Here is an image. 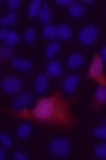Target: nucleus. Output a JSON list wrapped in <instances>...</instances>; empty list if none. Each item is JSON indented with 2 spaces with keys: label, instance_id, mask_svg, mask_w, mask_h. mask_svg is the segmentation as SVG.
<instances>
[{
  "label": "nucleus",
  "instance_id": "nucleus-1",
  "mask_svg": "<svg viewBox=\"0 0 106 160\" xmlns=\"http://www.w3.org/2000/svg\"><path fill=\"white\" fill-rule=\"evenodd\" d=\"M75 98V97H74ZM64 98L61 92L52 93L50 96L41 97L33 108L30 109H7L1 108V112L9 114L14 118H23L41 125L70 129L78 122L76 116L71 111V104L74 102Z\"/></svg>",
  "mask_w": 106,
  "mask_h": 160
},
{
  "label": "nucleus",
  "instance_id": "nucleus-2",
  "mask_svg": "<svg viewBox=\"0 0 106 160\" xmlns=\"http://www.w3.org/2000/svg\"><path fill=\"white\" fill-rule=\"evenodd\" d=\"M87 78H92L95 82L101 84L102 86L106 87V76L103 71V61H102L101 55L97 54V53H95L94 57H93L90 70L87 73Z\"/></svg>",
  "mask_w": 106,
  "mask_h": 160
},
{
  "label": "nucleus",
  "instance_id": "nucleus-3",
  "mask_svg": "<svg viewBox=\"0 0 106 160\" xmlns=\"http://www.w3.org/2000/svg\"><path fill=\"white\" fill-rule=\"evenodd\" d=\"M70 142L68 141V139L63 138V137H57L50 144V151L52 155L57 156V157H64L70 152Z\"/></svg>",
  "mask_w": 106,
  "mask_h": 160
},
{
  "label": "nucleus",
  "instance_id": "nucleus-4",
  "mask_svg": "<svg viewBox=\"0 0 106 160\" xmlns=\"http://www.w3.org/2000/svg\"><path fill=\"white\" fill-rule=\"evenodd\" d=\"M97 35H98V32H97V29L95 27L87 26L83 28L82 31L80 32L78 40L83 44H91L97 39Z\"/></svg>",
  "mask_w": 106,
  "mask_h": 160
},
{
  "label": "nucleus",
  "instance_id": "nucleus-5",
  "mask_svg": "<svg viewBox=\"0 0 106 160\" xmlns=\"http://www.w3.org/2000/svg\"><path fill=\"white\" fill-rule=\"evenodd\" d=\"M1 85L7 93H17L21 90L22 83L20 78H14V76H8V78H3Z\"/></svg>",
  "mask_w": 106,
  "mask_h": 160
},
{
  "label": "nucleus",
  "instance_id": "nucleus-6",
  "mask_svg": "<svg viewBox=\"0 0 106 160\" xmlns=\"http://www.w3.org/2000/svg\"><path fill=\"white\" fill-rule=\"evenodd\" d=\"M106 104V87L101 86L98 87L95 92L94 96L92 98V103H91V106L93 107L95 112H98L102 109L104 105Z\"/></svg>",
  "mask_w": 106,
  "mask_h": 160
},
{
  "label": "nucleus",
  "instance_id": "nucleus-7",
  "mask_svg": "<svg viewBox=\"0 0 106 160\" xmlns=\"http://www.w3.org/2000/svg\"><path fill=\"white\" fill-rule=\"evenodd\" d=\"M31 101H32V96L29 93H23V94H20L19 96L14 98V101L12 102V106L16 109H22L27 105H29Z\"/></svg>",
  "mask_w": 106,
  "mask_h": 160
},
{
  "label": "nucleus",
  "instance_id": "nucleus-8",
  "mask_svg": "<svg viewBox=\"0 0 106 160\" xmlns=\"http://www.w3.org/2000/svg\"><path fill=\"white\" fill-rule=\"evenodd\" d=\"M48 84H49V80H48V76L44 74L40 73L38 74V76L35 78V82H34V91L37 93H43L47 90Z\"/></svg>",
  "mask_w": 106,
  "mask_h": 160
},
{
  "label": "nucleus",
  "instance_id": "nucleus-9",
  "mask_svg": "<svg viewBox=\"0 0 106 160\" xmlns=\"http://www.w3.org/2000/svg\"><path fill=\"white\" fill-rule=\"evenodd\" d=\"M78 82V78L76 75H70L64 80L63 82V90L65 91L68 94L74 92V88H75L76 84Z\"/></svg>",
  "mask_w": 106,
  "mask_h": 160
},
{
  "label": "nucleus",
  "instance_id": "nucleus-10",
  "mask_svg": "<svg viewBox=\"0 0 106 160\" xmlns=\"http://www.w3.org/2000/svg\"><path fill=\"white\" fill-rule=\"evenodd\" d=\"M84 63V58L80 53H73L71 54L68 60V65L71 68H76Z\"/></svg>",
  "mask_w": 106,
  "mask_h": 160
},
{
  "label": "nucleus",
  "instance_id": "nucleus-11",
  "mask_svg": "<svg viewBox=\"0 0 106 160\" xmlns=\"http://www.w3.org/2000/svg\"><path fill=\"white\" fill-rule=\"evenodd\" d=\"M11 64L17 68H20V70L23 71H29L32 68V64L30 61L28 60H23V59H18V58H14L11 60Z\"/></svg>",
  "mask_w": 106,
  "mask_h": 160
},
{
  "label": "nucleus",
  "instance_id": "nucleus-12",
  "mask_svg": "<svg viewBox=\"0 0 106 160\" xmlns=\"http://www.w3.org/2000/svg\"><path fill=\"white\" fill-rule=\"evenodd\" d=\"M47 71L51 76H60L62 73V68L58 61H52L48 64Z\"/></svg>",
  "mask_w": 106,
  "mask_h": 160
},
{
  "label": "nucleus",
  "instance_id": "nucleus-13",
  "mask_svg": "<svg viewBox=\"0 0 106 160\" xmlns=\"http://www.w3.org/2000/svg\"><path fill=\"white\" fill-rule=\"evenodd\" d=\"M68 11H70L71 16L75 17V18H78V17H81L83 13H84L85 8L83 7V6H81L80 3H78V2H72V3H71V6H70V9H68Z\"/></svg>",
  "mask_w": 106,
  "mask_h": 160
},
{
  "label": "nucleus",
  "instance_id": "nucleus-14",
  "mask_svg": "<svg viewBox=\"0 0 106 160\" xmlns=\"http://www.w3.org/2000/svg\"><path fill=\"white\" fill-rule=\"evenodd\" d=\"M16 22H17V14L13 11L9 12L7 16L1 17V19H0V23H1L3 27L11 26V24L16 23Z\"/></svg>",
  "mask_w": 106,
  "mask_h": 160
},
{
  "label": "nucleus",
  "instance_id": "nucleus-15",
  "mask_svg": "<svg viewBox=\"0 0 106 160\" xmlns=\"http://www.w3.org/2000/svg\"><path fill=\"white\" fill-rule=\"evenodd\" d=\"M58 35H59L62 40H68L71 38V35H72L71 28L68 24H61L58 28Z\"/></svg>",
  "mask_w": 106,
  "mask_h": 160
},
{
  "label": "nucleus",
  "instance_id": "nucleus-16",
  "mask_svg": "<svg viewBox=\"0 0 106 160\" xmlns=\"http://www.w3.org/2000/svg\"><path fill=\"white\" fill-rule=\"evenodd\" d=\"M38 14H39V18H40L41 22H43L44 24H48L50 22V19H51V11H50V9L47 6H43L40 9Z\"/></svg>",
  "mask_w": 106,
  "mask_h": 160
},
{
  "label": "nucleus",
  "instance_id": "nucleus-17",
  "mask_svg": "<svg viewBox=\"0 0 106 160\" xmlns=\"http://www.w3.org/2000/svg\"><path fill=\"white\" fill-rule=\"evenodd\" d=\"M43 35L48 39H54L58 35V28L55 26H52V24H48L47 27H44L42 31Z\"/></svg>",
  "mask_w": 106,
  "mask_h": 160
},
{
  "label": "nucleus",
  "instance_id": "nucleus-18",
  "mask_svg": "<svg viewBox=\"0 0 106 160\" xmlns=\"http://www.w3.org/2000/svg\"><path fill=\"white\" fill-rule=\"evenodd\" d=\"M40 6H41L40 0H34V1H32V2L29 5L28 13L31 18H33V17H35L39 13V11H40Z\"/></svg>",
  "mask_w": 106,
  "mask_h": 160
},
{
  "label": "nucleus",
  "instance_id": "nucleus-19",
  "mask_svg": "<svg viewBox=\"0 0 106 160\" xmlns=\"http://www.w3.org/2000/svg\"><path fill=\"white\" fill-rule=\"evenodd\" d=\"M31 132V126L29 124H22L18 127L17 129V135L20 137V138H26L29 136V134Z\"/></svg>",
  "mask_w": 106,
  "mask_h": 160
},
{
  "label": "nucleus",
  "instance_id": "nucleus-20",
  "mask_svg": "<svg viewBox=\"0 0 106 160\" xmlns=\"http://www.w3.org/2000/svg\"><path fill=\"white\" fill-rule=\"evenodd\" d=\"M59 50H60V44L58 42L50 43V44L48 45V48H47V51H45V53H47V57L48 58H52L58 51H59Z\"/></svg>",
  "mask_w": 106,
  "mask_h": 160
},
{
  "label": "nucleus",
  "instance_id": "nucleus-21",
  "mask_svg": "<svg viewBox=\"0 0 106 160\" xmlns=\"http://www.w3.org/2000/svg\"><path fill=\"white\" fill-rule=\"evenodd\" d=\"M13 54V50L10 47H1L0 48V59L1 61H5L6 59H9Z\"/></svg>",
  "mask_w": 106,
  "mask_h": 160
},
{
  "label": "nucleus",
  "instance_id": "nucleus-22",
  "mask_svg": "<svg viewBox=\"0 0 106 160\" xmlns=\"http://www.w3.org/2000/svg\"><path fill=\"white\" fill-rule=\"evenodd\" d=\"M18 41H19V34L17 32H14V31H11V32H9V34H8L5 42L7 45H11V44H13V43L18 42Z\"/></svg>",
  "mask_w": 106,
  "mask_h": 160
},
{
  "label": "nucleus",
  "instance_id": "nucleus-23",
  "mask_svg": "<svg viewBox=\"0 0 106 160\" xmlns=\"http://www.w3.org/2000/svg\"><path fill=\"white\" fill-rule=\"evenodd\" d=\"M23 37H24V40H26L27 42H29V43L33 42V41L35 40V31L33 30L32 28L27 29V30L24 31Z\"/></svg>",
  "mask_w": 106,
  "mask_h": 160
},
{
  "label": "nucleus",
  "instance_id": "nucleus-24",
  "mask_svg": "<svg viewBox=\"0 0 106 160\" xmlns=\"http://www.w3.org/2000/svg\"><path fill=\"white\" fill-rule=\"evenodd\" d=\"M93 134L94 136L99 137V138H106V126H98V127L94 128Z\"/></svg>",
  "mask_w": 106,
  "mask_h": 160
},
{
  "label": "nucleus",
  "instance_id": "nucleus-25",
  "mask_svg": "<svg viewBox=\"0 0 106 160\" xmlns=\"http://www.w3.org/2000/svg\"><path fill=\"white\" fill-rule=\"evenodd\" d=\"M95 156L98 158H106V145H101L95 148Z\"/></svg>",
  "mask_w": 106,
  "mask_h": 160
},
{
  "label": "nucleus",
  "instance_id": "nucleus-26",
  "mask_svg": "<svg viewBox=\"0 0 106 160\" xmlns=\"http://www.w3.org/2000/svg\"><path fill=\"white\" fill-rule=\"evenodd\" d=\"M0 141H1V144H3V147H10L12 145V140L9 136H7L6 134H1L0 135Z\"/></svg>",
  "mask_w": 106,
  "mask_h": 160
},
{
  "label": "nucleus",
  "instance_id": "nucleus-27",
  "mask_svg": "<svg viewBox=\"0 0 106 160\" xmlns=\"http://www.w3.org/2000/svg\"><path fill=\"white\" fill-rule=\"evenodd\" d=\"M13 158L18 160H27L29 158V156L24 152H21V151H16V152L13 153Z\"/></svg>",
  "mask_w": 106,
  "mask_h": 160
},
{
  "label": "nucleus",
  "instance_id": "nucleus-28",
  "mask_svg": "<svg viewBox=\"0 0 106 160\" xmlns=\"http://www.w3.org/2000/svg\"><path fill=\"white\" fill-rule=\"evenodd\" d=\"M8 6L11 9H18V7L20 6V0H9L8 1Z\"/></svg>",
  "mask_w": 106,
  "mask_h": 160
},
{
  "label": "nucleus",
  "instance_id": "nucleus-29",
  "mask_svg": "<svg viewBox=\"0 0 106 160\" xmlns=\"http://www.w3.org/2000/svg\"><path fill=\"white\" fill-rule=\"evenodd\" d=\"M9 34V31H7L6 29H3V30L0 31V40H6Z\"/></svg>",
  "mask_w": 106,
  "mask_h": 160
},
{
  "label": "nucleus",
  "instance_id": "nucleus-30",
  "mask_svg": "<svg viewBox=\"0 0 106 160\" xmlns=\"http://www.w3.org/2000/svg\"><path fill=\"white\" fill-rule=\"evenodd\" d=\"M58 5H62V6H66V5H71L72 1L71 0H57Z\"/></svg>",
  "mask_w": 106,
  "mask_h": 160
},
{
  "label": "nucleus",
  "instance_id": "nucleus-31",
  "mask_svg": "<svg viewBox=\"0 0 106 160\" xmlns=\"http://www.w3.org/2000/svg\"><path fill=\"white\" fill-rule=\"evenodd\" d=\"M101 58H102V60H106V47H104L103 49H102Z\"/></svg>",
  "mask_w": 106,
  "mask_h": 160
},
{
  "label": "nucleus",
  "instance_id": "nucleus-32",
  "mask_svg": "<svg viewBox=\"0 0 106 160\" xmlns=\"http://www.w3.org/2000/svg\"><path fill=\"white\" fill-rule=\"evenodd\" d=\"M0 158H1V159H5V151H3V149L0 150Z\"/></svg>",
  "mask_w": 106,
  "mask_h": 160
}]
</instances>
